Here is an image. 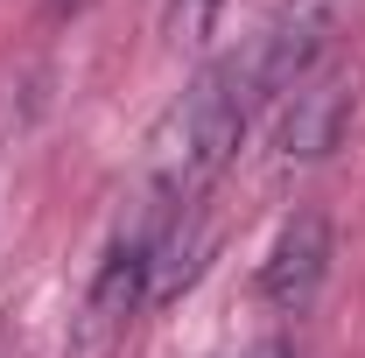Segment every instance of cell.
<instances>
[{"mask_svg":"<svg viewBox=\"0 0 365 358\" xmlns=\"http://www.w3.org/2000/svg\"><path fill=\"white\" fill-rule=\"evenodd\" d=\"M267 91L274 85L260 71V56H225L182 91V106L169 113V127L155 140V211H197L204 204V190L225 176L232 148H239L253 106Z\"/></svg>","mask_w":365,"mask_h":358,"instance_id":"1","label":"cell"},{"mask_svg":"<svg viewBox=\"0 0 365 358\" xmlns=\"http://www.w3.org/2000/svg\"><path fill=\"white\" fill-rule=\"evenodd\" d=\"M344 113H351V91L344 85H302L288 91V113H281V155H295V162H317L337 148L344 134Z\"/></svg>","mask_w":365,"mask_h":358,"instance_id":"4","label":"cell"},{"mask_svg":"<svg viewBox=\"0 0 365 358\" xmlns=\"http://www.w3.org/2000/svg\"><path fill=\"white\" fill-rule=\"evenodd\" d=\"M323 274H330V218L323 211H295L281 225V239L267 246V267H260V295L281 316H302L317 302Z\"/></svg>","mask_w":365,"mask_h":358,"instance_id":"3","label":"cell"},{"mask_svg":"<svg viewBox=\"0 0 365 358\" xmlns=\"http://www.w3.org/2000/svg\"><path fill=\"white\" fill-rule=\"evenodd\" d=\"M148 295H155V232L134 225V232L113 239L106 267L91 281L85 310H78V330H71V358H113L120 337L134 330V316H140Z\"/></svg>","mask_w":365,"mask_h":358,"instance_id":"2","label":"cell"},{"mask_svg":"<svg viewBox=\"0 0 365 358\" xmlns=\"http://www.w3.org/2000/svg\"><path fill=\"white\" fill-rule=\"evenodd\" d=\"M246 358H295V344H281V337H267V344H253Z\"/></svg>","mask_w":365,"mask_h":358,"instance_id":"5","label":"cell"}]
</instances>
